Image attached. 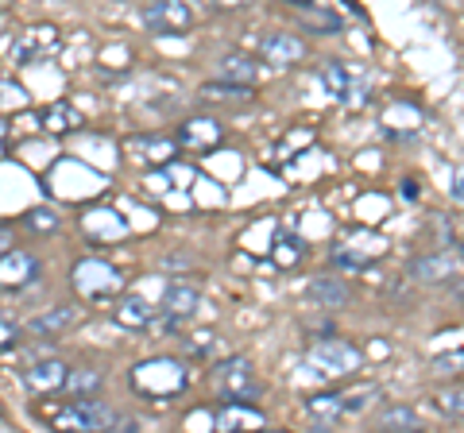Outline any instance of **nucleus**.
Returning <instances> with one entry per match:
<instances>
[{"label": "nucleus", "instance_id": "obj_6", "mask_svg": "<svg viewBox=\"0 0 464 433\" xmlns=\"http://www.w3.org/2000/svg\"><path fill=\"white\" fill-rule=\"evenodd\" d=\"M116 422H121L116 410L93 395H78L63 414H58V426H74V429H112Z\"/></svg>", "mask_w": 464, "mask_h": 433}, {"label": "nucleus", "instance_id": "obj_30", "mask_svg": "<svg viewBox=\"0 0 464 433\" xmlns=\"http://www.w3.org/2000/svg\"><path fill=\"white\" fill-rule=\"evenodd\" d=\"M20 337V329L12 325V322H0V349H8V344H16Z\"/></svg>", "mask_w": 464, "mask_h": 433}, {"label": "nucleus", "instance_id": "obj_27", "mask_svg": "<svg viewBox=\"0 0 464 433\" xmlns=\"http://www.w3.org/2000/svg\"><path fill=\"white\" fill-rule=\"evenodd\" d=\"M24 225L32 228V233H54V228L63 225V216H58L51 206H35V209L24 213Z\"/></svg>", "mask_w": 464, "mask_h": 433}, {"label": "nucleus", "instance_id": "obj_2", "mask_svg": "<svg viewBox=\"0 0 464 433\" xmlns=\"http://www.w3.org/2000/svg\"><path fill=\"white\" fill-rule=\"evenodd\" d=\"M74 286H78L82 298L109 302V298H116L124 291V275L112 264H105V259H82V264L74 267Z\"/></svg>", "mask_w": 464, "mask_h": 433}, {"label": "nucleus", "instance_id": "obj_24", "mask_svg": "<svg viewBox=\"0 0 464 433\" xmlns=\"http://www.w3.org/2000/svg\"><path fill=\"white\" fill-rule=\"evenodd\" d=\"M322 85L329 97H348V90H353V82H348V70L341 63H325L322 66Z\"/></svg>", "mask_w": 464, "mask_h": 433}, {"label": "nucleus", "instance_id": "obj_21", "mask_svg": "<svg viewBox=\"0 0 464 433\" xmlns=\"http://www.w3.org/2000/svg\"><path fill=\"white\" fill-rule=\"evenodd\" d=\"M221 78L240 82V85H256V78H259V63L248 59V54H240V51H232V54H225V59H221Z\"/></svg>", "mask_w": 464, "mask_h": 433}, {"label": "nucleus", "instance_id": "obj_22", "mask_svg": "<svg viewBox=\"0 0 464 433\" xmlns=\"http://www.w3.org/2000/svg\"><path fill=\"white\" fill-rule=\"evenodd\" d=\"M298 16H302V24H306L310 32H317V35H337L341 27H344L337 12H325V8H314V5H302Z\"/></svg>", "mask_w": 464, "mask_h": 433}, {"label": "nucleus", "instance_id": "obj_25", "mask_svg": "<svg viewBox=\"0 0 464 433\" xmlns=\"http://www.w3.org/2000/svg\"><path fill=\"white\" fill-rule=\"evenodd\" d=\"M380 426H383V429L406 433V429H418L422 422H418V410H411V407H387V410L380 414Z\"/></svg>", "mask_w": 464, "mask_h": 433}, {"label": "nucleus", "instance_id": "obj_12", "mask_svg": "<svg viewBox=\"0 0 464 433\" xmlns=\"http://www.w3.org/2000/svg\"><path fill=\"white\" fill-rule=\"evenodd\" d=\"M39 279V259L24 248H8L0 255V286H32Z\"/></svg>", "mask_w": 464, "mask_h": 433}, {"label": "nucleus", "instance_id": "obj_18", "mask_svg": "<svg viewBox=\"0 0 464 433\" xmlns=\"http://www.w3.org/2000/svg\"><path fill=\"white\" fill-rule=\"evenodd\" d=\"M457 271V264H453V255H445V252H438V255H422V259H414L411 267H406V275H411L414 283H445L449 275Z\"/></svg>", "mask_w": 464, "mask_h": 433}, {"label": "nucleus", "instance_id": "obj_4", "mask_svg": "<svg viewBox=\"0 0 464 433\" xmlns=\"http://www.w3.org/2000/svg\"><path fill=\"white\" fill-rule=\"evenodd\" d=\"M140 24L151 35H186L194 27V12L186 0H151V5H143Z\"/></svg>", "mask_w": 464, "mask_h": 433}, {"label": "nucleus", "instance_id": "obj_11", "mask_svg": "<svg viewBox=\"0 0 464 433\" xmlns=\"http://www.w3.org/2000/svg\"><path fill=\"white\" fill-rule=\"evenodd\" d=\"M201 306V294L194 291V286H186V283H170L167 286V294H163V329H179L182 322H190V317L198 313Z\"/></svg>", "mask_w": 464, "mask_h": 433}, {"label": "nucleus", "instance_id": "obj_35", "mask_svg": "<svg viewBox=\"0 0 464 433\" xmlns=\"http://www.w3.org/2000/svg\"><path fill=\"white\" fill-rule=\"evenodd\" d=\"M402 194H406V197H418V186H414L411 178H406V182H402Z\"/></svg>", "mask_w": 464, "mask_h": 433}, {"label": "nucleus", "instance_id": "obj_3", "mask_svg": "<svg viewBox=\"0 0 464 433\" xmlns=\"http://www.w3.org/2000/svg\"><path fill=\"white\" fill-rule=\"evenodd\" d=\"M372 395H375V387H364L360 395H341V391L314 395L306 410H310V418H314L317 426H337V422H344V418L364 414L372 407Z\"/></svg>", "mask_w": 464, "mask_h": 433}, {"label": "nucleus", "instance_id": "obj_15", "mask_svg": "<svg viewBox=\"0 0 464 433\" xmlns=\"http://www.w3.org/2000/svg\"><path fill=\"white\" fill-rule=\"evenodd\" d=\"M306 294L314 306H322V310H341L348 306V286L337 279V275H314L310 286H306Z\"/></svg>", "mask_w": 464, "mask_h": 433}, {"label": "nucleus", "instance_id": "obj_36", "mask_svg": "<svg viewBox=\"0 0 464 433\" xmlns=\"http://www.w3.org/2000/svg\"><path fill=\"white\" fill-rule=\"evenodd\" d=\"M290 5H298V8H302V5H314V0H290Z\"/></svg>", "mask_w": 464, "mask_h": 433}, {"label": "nucleus", "instance_id": "obj_10", "mask_svg": "<svg viewBox=\"0 0 464 433\" xmlns=\"http://www.w3.org/2000/svg\"><path fill=\"white\" fill-rule=\"evenodd\" d=\"M82 317H85V310L78 302H63V306H51L47 313L32 317V322H27V337H63L82 322Z\"/></svg>", "mask_w": 464, "mask_h": 433}, {"label": "nucleus", "instance_id": "obj_13", "mask_svg": "<svg viewBox=\"0 0 464 433\" xmlns=\"http://www.w3.org/2000/svg\"><path fill=\"white\" fill-rule=\"evenodd\" d=\"M179 148H190V151H209V148H217V143L225 140V132H221V124L217 120H209V117H194V120H182V128H179Z\"/></svg>", "mask_w": 464, "mask_h": 433}, {"label": "nucleus", "instance_id": "obj_1", "mask_svg": "<svg viewBox=\"0 0 464 433\" xmlns=\"http://www.w3.org/2000/svg\"><path fill=\"white\" fill-rule=\"evenodd\" d=\"M186 380H190V375H186L182 360H167V356L143 360V364L132 368V387H136V395L151 399V402H163V399L182 395V391H186Z\"/></svg>", "mask_w": 464, "mask_h": 433}, {"label": "nucleus", "instance_id": "obj_16", "mask_svg": "<svg viewBox=\"0 0 464 433\" xmlns=\"http://www.w3.org/2000/svg\"><path fill=\"white\" fill-rule=\"evenodd\" d=\"M66 364L63 360H39V364L27 368V387L39 395H47V391H63L66 387Z\"/></svg>", "mask_w": 464, "mask_h": 433}, {"label": "nucleus", "instance_id": "obj_34", "mask_svg": "<svg viewBox=\"0 0 464 433\" xmlns=\"http://www.w3.org/2000/svg\"><path fill=\"white\" fill-rule=\"evenodd\" d=\"M221 8H244V5H252V0H217Z\"/></svg>", "mask_w": 464, "mask_h": 433}, {"label": "nucleus", "instance_id": "obj_5", "mask_svg": "<svg viewBox=\"0 0 464 433\" xmlns=\"http://www.w3.org/2000/svg\"><path fill=\"white\" fill-rule=\"evenodd\" d=\"M213 383L225 402H256L259 399V380L252 375V364L244 356L225 360L221 368H213Z\"/></svg>", "mask_w": 464, "mask_h": 433}, {"label": "nucleus", "instance_id": "obj_26", "mask_svg": "<svg viewBox=\"0 0 464 433\" xmlns=\"http://www.w3.org/2000/svg\"><path fill=\"white\" fill-rule=\"evenodd\" d=\"M97 387H101V371H93V368L66 371V391L70 395H97Z\"/></svg>", "mask_w": 464, "mask_h": 433}, {"label": "nucleus", "instance_id": "obj_17", "mask_svg": "<svg viewBox=\"0 0 464 433\" xmlns=\"http://www.w3.org/2000/svg\"><path fill=\"white\" fill-rule=\"evenodd\" d=\"M39 124L47 128L51 136H70V132L82 128V112L70 105V101H54V105H47L39 112Z\"/></svg>", "mask_w": 464, "mask_h": 433}, {"label": "nucleus", "instance_id": "obj_19", "mask_svg": "<svg viewBox=\"0 0 464 433\" xmlns=\"http://www.w3.org/2000/svg\"><path fill=\"white\" fill-rule=\"evenodd\" d=\"M264 414L252 410V402H225L217 410V429H259Z\"/></svg>", "mask_w": 464, "mask_h": 433}, {"label": "nucleus", "instance_id": "obj_23", "mask_svg": "<svg viewBox=\"0 0 464 433\" xmlns=\"http://www.w3.org/2000/svg\"><path fill=\"white\" fill-rule=\"evenodd\" d=\"M116 322L124 329H143V325H151V306L143 298H124L116 306Z\"/></svg>", "mask_w": 464, "mask_h": 433}, {"label": "nucleus", "instance_id": "obj_9", "mask_svg": "<svg viewBox=\"0 0 464 433\" xmlns=\"http://www.w3.org/2000/svg\"><path fill=\"white\" fill-rule=\"evenodd\" d=\"M306 54H310L306 39L295 35V32H271V35L259 39V59L271 63V66H295V63L306 59Z\"/></svg>", "mask_w": 464, "mask_h": 433}, {"label": "nucleus", "instance_id": "obj_28", "mask_svg": "<svg viewBox=\"0 0 464 433\" xmlns=\"http://www.w3.org/2000/svg\"><path fill=\"white\" fill-rule=\"evenodd\" d=\"M433 371H438V375H460L464 371V349L449 352V356H438V360H433Z\"/></svg>", "mask_w": 464, "mask_h": 433}, {"label": "nucleus", "instance_id": "obj_8", "mask_svg": "<svg viewBox=\"0 0 464 433\" xmlns=\"http://www.w3.org/2000/svg\"><path fill=\"white\" fill-rule=\"evenodd\" d=\"M58 43H63V35H58L54 24H32L16 35V43H12V59L16 63H39V59H47V54L58 51Z\"/></svg>", "mask_w": 464, "mask_h": 433}, {"label": "nucleus", "instance_id": "obj_31", "mask_svg": "<svg viewBox=\"0 0 464 433\" xmlns=\"http://www.w3.org/2000/svg\"><path fill=\"white\" fill-rule=\"evenodd\" d=\"M286 244H295V252H302V240H290L286 236ZM290 259H298V255H290V248H279V264H290Z\"/></svg>", "mask_w": 464, "mask_h": 433}, {"label": "nucleus", "instance_id": "obj_20", "mask_svg": "<svg viewBox=\"0 0 464 433\" xmlns=\"http://www.w3.org/2000/svg\"><path fill=\"white\" fill-rule=\"evenodd\" d=\"M136 151L148 167H167L174 155H179V140L170 136H140L136 140Z\"/></svg>", "mask_w": 464, "mask_h": 433}, {"label": "nucleus", "instance_id": "obj_7", "mask_svg": "<svg viewBox=\"0 0 464 433\" xmlns=\"http://www.w3.org/2000/svg\"><path fill=\"white\" fill-rule=\"evenodd\" d=\"M310 364L317 371H329V375H353L360 364H364V352L348 341H317L310 349Z\"/></svg>", "mask_w": 464, "mask_h": 433}, {"label": "nucleus", "instance_id": "obj_29", "mask_svg": "<svg viewBox=\"0 0 464 433\" xmlns=\"http://www.w3.org/2000/svg\"><path fill=\"white\" fill-rule=\"evenodd\" d=\"M438 407L453 418H464V391H441L438 395Z\"/></svg>", "mask_w": 464, "mask_h": 433}, {"label": "nucleus", "instance_id": "obj_32", "mask_svg": "<svg viewBox=\"0 0 464 433\" xmlns=\"http://www.w3.org/2000/svg\"><path fill=\"white\" fill-rule=\"evenodd\" d=\"M453 197L464 201V170H457V175H453Z\"/></svg>", "mask_w": 464, "mask_h": 433}, {"label": "nucleus", "instance_id": "obj_33", "mask_svg": "<svg viewBox=\"0 0 464 433\" xmlns=\"http://www.w3.org/2000/svg\"><path fill=\"white\" fill-rule=\"evenodd\" d=\"M12 248V233H8V228H0V255H5Z\"/></svg>", "mask_w": 464, "mask_h": 433}, {"label": "nucleus", "instance_id": "obj_14", "mask_svg": "<svg viewBox=\"0 0 464 433\" xmlns=\"http://www.w3.org/2000/svg\"><path fill=\"white\" fill-rule=\"evenodd\" d=\"M198 97L206 101V105H248V101L256 97L252 85H240V82H206L198 90Z\"/></svg>", "mask_w": 464, "mask_h": 433}]
</instances>
